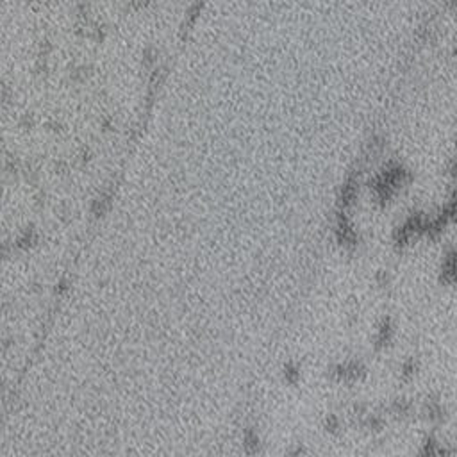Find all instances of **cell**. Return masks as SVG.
Instances as JSON below:
<instances>
[{"instance_id": "obj_1", "label": "cell", "mask_w": 457, "mask_h": 457, "mask_svg": "<svg viewBox=\"0 0 457 457\" xmlns=\"http://www.w3.org/2000/svg\"><path fill=\"white\" fill-rule=\"evenodd\" d=\"M409 183H411V174H409V170H406L399 163H391L390 167L384 168V170L375 177L374 184H372V190H374L375 199H377L381 204H388V202H391V199H393L402 188L408 186Z\"/></svg>"}, {"instance_id": "obj_2", "label": "cell", "mask_w": 457, "mask_h": 457, "mask_svg": "<svg viewBox=\"0 0 457 457\" xmlns=\"http://www.w3.org/2000/svg\"><path fill=\"white\" fill-rule=\"evenodd\" d=\"M438 279L443 286L457 288V249H449L440 263Z\"/></svg>"}, {"instance_id": "obj_9", "label": "cell", "mask_w": 457, "mask_h": 457, "mask_svg": "<svg viewBox=\"0 0 457 457\" xmlns=\"http://www.w3.org/2000/svg\"><path fill=\"white\" fill-rule=\"evenodd\" d=\"M284 377H286V381L290 384H297L300 381V368L297 365H293V363H290V365L284 368Z\"/></svg>"}, {"instance_id": "obj_7", "label": "cell", "mask_w": 457, "mask_h": 457, "mask_svg": "<svg viewBox=\"0 0 457 457\" xmlns=\"http://www.w3.org/2000/svg\"><path fill=\"white\" fill-rule=\"evenodd\" d=\"M413 411H415V406H413L411 400L408 399H397L395 402H393V406H391V413L397 416H402V418L413 415Z\"/></svg>"}, {"instance_id": "obj_3", "label": "cell", "mask_w": 457, "mask_h": 457, "mask_svg": "<svg viewBox=\"0 0 457 457\" xmlns=\"http://www.w3.org/2000/svg\"><path fill=\"white\" fill-rule=\"evenodd\" d=\"M366 368L363 363L359 361H349V363H341V365H336L331 370V375L333 379L340 381V383H358L365 377Z\"/></svg>"}, {"instance_id": "obj_11", "label": "cell", "mask_w": 457, "mask_h": 457, "mask_svg": "<svg viewBox=\"0 0 457 457\" xmlns=\"http://www.w3.org/2000/svg\"><path fill=\"white\" fill-rule=\"evenodd\" d=\"M447 174H449L454 181H457V158H454L452 161L449 163V167H447Z\"/></svg>"}, {"instance_id": "obj_12", "label": "cell", "mask_w": 457, "mask_h": 457, "mask_svg": "<svg viewBox=\"0 0 457 457\" xmlns=\"http://www.w3.org/2000/svg\"><path fill=\"white\" fill-rule=\"evenodd\" d=\"M447 2H449V6H450V8H452L454 11L457 13V0H447Z\"/></svg>"}, {"instance_id": "obj_13", "label": "cell", "mask_w": 457, "mask_h": 457, "mask_svg": "<svg viewBox=\"0 0 457 457\" xmlns=\"http://www.w3.org/2000/svg\"><path fill=\"white\" fill-rule=\"evenodd\" d=\"M452 54H454V58H457V42H456V45H454V50H452Z\"/></svg>"}, {"instance_id": "obj_6", "label": "cell", "mask_w": 457, "mask_h": 457, "mask_svg": "<svg viewBox=\"0 0 457 457\" xmlns=\"http://www.w3.org/2000/svg\"><path fill=\"white\" fill-rule=\"evenodd\" d=\"M395 336V327H393V322L391 318H384L377 327V334H375V349H386L393 341Z\"/></svg>"}, {"instance_id": "obj_4", "label": "cell", "mask_w": 457, "mask_h": 457, "mask_svg": "<svg viewBox=\"0 0 457 457\" xmlns=\"http://www.w3.org/2000/svg\"><path fill=\"white\" fill-rule=\"evenodd\" d=\"M422 415H424V418L429 424L433 425L445 424L447 418H449L447 406L440 397H427V400L424 402V408H422Z\"/></svg>"}, {"instance_id": "obj_5", "label": "cell", "mask_w": 457, "mask_h": 457, "mask_svg": "<svg viewBox=\"0 0 457 457\" xmlns=\"http://www.w3.org/2000/svg\"><path fill=\"white\" fill-rule=\"evenodd\" d=\"M420 454L422 456H452V454H457V449L450 447L445 441H441L440 438L434 436V434H429V436L422 441Z\"/></svg>"}, {"instance_id": "obj_10", "label": "cell", "mask_w": 457, "mask_h": 457, "mask_svg": "<svg viewBox=\"0 0 457 457\" xmlns=\"http://www.w3.org/2000/svg\"><path fill=\"white\" fill-rule=\"evenodd\" d=\"M325 429H327L329 433H336L338 429H340V418L334 415H329V418L325 420Z\"/></svg>"}, {"instance_id": "obj_8", "label": "cell", "mask_w": 457, "mask_h": 457, "mask_svg": "<svg viewBox=\"0 0 457 457\" xmlns=\"http://www.w3.org/2000/svg\"><path fill=\"white\" fill-rule=\"evenodd\" d=\"M418 361H416L415 358H409L406 359V361L400 365V377L404 379V381H411V379L416 377V374H418Z\"/></svg>"}]
</instances>
